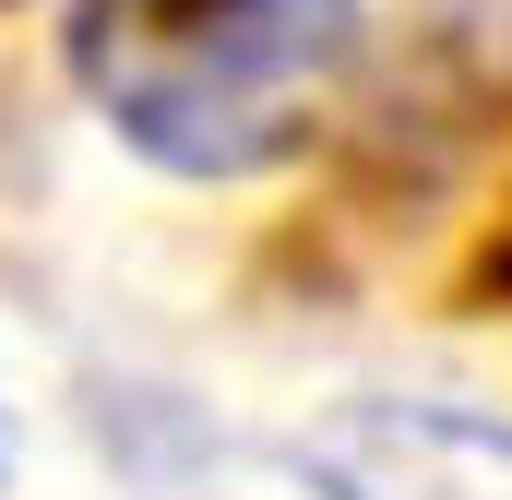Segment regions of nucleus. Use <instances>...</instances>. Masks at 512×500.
<instances>
[{
  "instance_id": "f257e3e1",
  "label": "nucleus",
  "mask_w": 512,
  "mask_h": 500,
  "mask_svg": "<svg viewBox=\"0 0 512 500\" xmlns=\"http://www.w3.org/2000/svg\"><path fill=\"white\" fill-rule=\"evenodd\" d=\"M370 60L358 0H84L72 84L167 179H262L310 155Z\"/></svg>"
},
{
  "instance_id": "f03ea898",
  "label": "nucleus",
  "mask_w": 512,
  "mask_h": 500,
  "mask_svg": "<svg viewBox=\"0 0 512 500\" xmlns=\"http://www.w3.org/2000/svg\"><path fill=\"white\" fill-rule=\"evenodd\" d=\"M310 500H512V417L429 393H346L298 429Z\"/></svg>"
}]
</instances>
